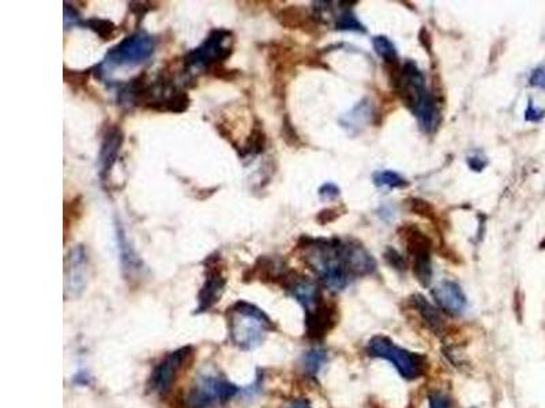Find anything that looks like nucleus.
Returning a JSON list of instances; mask_svg holds the SVG:
<instances>
[{"mask_svg":"<svg viewBox=\"0 0 545 408\" xmlns=\"http://www.w3.org/2000/svg\"><path fill=\"white\" fill-rule=\"evenodd\" d=\"M297 248L301 250L306 264L317 273L327 290L336 293L349 285L352 275L345 259V241L303 236Z\"/></svg>","mask_w":545,"mask_h":408,"instance_id":"f257e3e1","label":"nucleus"},{"mask_svg":"<svg viewBox=\"0 0 545 408\" xmlns=\"http://www.w3.org/2000/svg\"><path fill=\"white\" fill-rule=\"evenodd\" d=\"M228 311L229 336L232 343L243 351L259 347L274 329L270 318L254 304L237 301Z\"/></svg>","mask_w":545,"mask_h":408,"instance_id":"f03ea898","label":"nucleus"},{"mask_svg":"<svg viewBox=\"0 0 545 408\" xmlns=\"http://www.w3.org/2000/svg\"><path fill=\"white\" fill-rule=\"evenodd\" d=\"M156 46V37L143 30H138L112 46L104 56L103 62L94 69L91 68V71L97 78L103 79L107 72L114 68L138 67L153 56Z\"/></svg>","mask_w":545,"mask_h":408,"instance_id":"7ed1b4c3","label":"nucleus"},{"mask_svg":"<svg viewBox=\"0 0 545 408\" xmlns=\"http://www.w3.org/2000/svg\"><path fill=\"white\" fill-rule=\"evenodd\" d=\"M233 53V33L228 29H213L204 41L184 56V74H209L217 66L225 64Z\"/></svg>","mask_w":545,"mask_h":408,"instance_id":"20e7f679","label":"nucleus"},{"mask_svg":"<svg viewBox=\"0 0 545 408\" xmlns=\"http://www.w3.org/2000/svg\"><path fill=\"white\" fill-rule=\"evenodd\" d=\"M367 351L374 358L386 360L405 380H416L427 370V360L421 354L412 353L393 343L386 336H374L367 346Z\"/></svg>","mask_w":545,"mask_h":408,"instance_id":"39448f33","label":"nucleus"},{"mask_svg":"<svg viewBox=\"0 0 545 408\" xmlns=\"http://www.w3.org/2000/svg\"><path fill=\"white\" fill-rule=\"evenodd\" d=\"M240 393V388L217 374H204L198 379L188 395L191 408H210L225 403Z\"/></svg>","mask_w":545,"mask_h":408,"instance_id":"423d86ee","label":"nucleus"},{"mask_svg":"<svg viewBox=\"0 0 545 408\" xmlns=\"http://www.w3.org/2000/svg\"><path fill=\"white\" fill-rule=\"evenodd\" d=\"M192 355L194 351L190 346L168 354L152 373L149 384L150 389L159 396L166 395L179 379V374L184 370V367L191 362Z\"/></svg>","mask_w":545,"mask_h":408,"instance_id":"0eeeda50","label":"nucleus"},{"mask_svg":"<svg viewBox=\"0 0 545 408\" xmlns=\"http://www.w3.org/2000/svg\"><path fill=\"white\" fill-rule=\"evenodd\" d=\"M206 278L204 285L198 293V306L197 313H204L210 311L224 294L227 279L223 273V263L218 252L207 256L204 261Z\"/></svg>","mask_w":545,"mask_h":408,"instance_id":"6e6552de","label":"nucleus"},{"mask_svg":"<svg viewBox=\"0 0 545 408\" xmlns=\"http://www.w3.org/2000/svg\"><path fill=\"white\" fill-rule=\"evenodd\" d=\"M91 260L85 245L70 250L65 257V297L78 298L86 289Z\"/></svg>","mask_w":545,"mask_h":408,"instance_id":"1a4fd4ad","label":"nucleus"},{"mask_svg":"<svg viewBox=\"0 0 545 408\" xmlns=\"http://www.w3.org/2000/svg\"><path fill=\"white\" fill-rule=\"evenodd\" d=\"M114 236H116V244L119 252V261L122 273L126 280L136 283L145 276L146 266L136 253L133 244L130 243L126 229L123 226L122 221L114 217Z\"/></svg>","mask_w":545,"mask_h":408,"instance_id":"9d476101","label":"nucleus"},{"mask_svg":"<svg viewBox=\"0 0 545 408\" xmlns=\"http://www.w3.org/2000/svg\"><path fill=\"white\" fill-rule=\"evenodd\" d=\"M281 285L304 308L306 312L315 309L324 301L318 285L306 276H300L295 271H287Z\"/></svg>","mask_w":545,"mask_h":408,"instance_id":"9b49d317","label":"nucleus"},{"mask_svg":"<svg viewBox=\"0 0 545 408\" xmlns=\"http://www.w3.org/2000/svg\"><path fill=\"white\" fill-rule=\"evenodd\" d=\"M123 142H124V135L122 128L116 124L108 125V128L103 134L100 154H98V166H100L98 177L103 185L110 182V175L117 162Z\"/></svg>","mask_w":545,"mask_h":408,"instance_id":"f8f14e48","label":"nucleus"},{"mask_svg":"<svg viewBox=\"0 0 545 408\" xmlns=\"http://www.w3.org/2000/svg\"><path fill=\"white\" fill-rule=\"evenodd\" d=\"M432 297L445 313L450 316H461L466 311L468 298L458 283L453 280H442L432 289Z\"/></svg>","mask_w":545,"mask_h":408,"instance_id":"ddd939ff","label":"nucleus"},{"mask_svg":"<svg viewBox=\"0 0 545 408\" xmlns=\"http://www.w3.org/2000/svg\"><path fill=\"white\" fill-rule=\"evenodd\" d=\"M336 320L337 309L324 301L315 309L306 312V328L308 338L315 340L324 338L326 334L330 332V329L334 327Z\"/></svg>","mask_w":545,"mask_h":408,"instance_id":"4468645a","label":"nucleus"},{"mask_svg":"<svg viewBox=\"0 0 545 408\" xmlns=\"http://www.w3.org/2000/svg\"><path fill=\"white\" fill-rule=\"evenodd\" d=\"M275 18L281 26L294 30H303L313 33L318 29V21L315 14H311L301 6H287L275 13Z\"/></svg>","mask_w":545,"mask_h":408,"instance_id":"2eb2a0df","label":"nucleus"},{"mask_svg":"<svg viewBox=\"0 0 545 408\" xmlns=\"http://www.w3.org/2000/svg\"><path fill=\"white\" fill-rule=\"evenodd\" d=\"M345 259L352 278L365 276L376 270L375 259L359 243L345 241Z\"/></svg>","mask_w":545,"mask_h":408,"instance_id":"dca6fc26","label":"nucleus"},{"mask_svg":"<svg viewBox=\"0 0 545 408\" xmlns=\"http://www.w3.org/2000/svg\"><path fill=\"white\" fill-rule=\"evenodd\" d=\"M398 236L404 243L409 256H412V259L424 256V254H431V238L416 225H412V224L402 225L398 229Z\"/></svg>","mask_w":545,"mask_h":408,"instance_id":"f3484780","label":"nucleus"},{"mask_svg":"<svg viewBox=\"0 0 545 408\" xmlns=\"http://www.w3.org/2000/svg\"><path fill=\"white\" fill-rule=\"evenodd\" d=\"M412 112L416 116L419 125L424 132L432 134L436 131L440 120V112L438 108V100L431 91H427L421 97Z\"/></svg>","mask_w":545,"mask_h":408,"instance_id":"a211bd4d","label":"nucleus"},{"mask_svg":"<svg viewBox=\"0 0 545 408\" xmlns=\"http://www.w3.org/2000/svg\"><path fill=\"white\" fill-rule=\"evenodd\" d=\"M374 118L372 104L368 98H364L357 102L348 114H343L340 118V124L352 135L362 132L364 128Z\"/></svg>","mask_w":545,"mask_h":408,"instance_id":"6ab92c4d","label":"nucleus"},{"mask_svg":"<svg viewBox=\"0 0 545 408\" xmlns=\"http://www.w3.org/2000/svg\"><path fill=\"white\" fill-rule=\"evenodd\" d=\"M410 302L432 332L440 335L445 331V328H446L445 318L439 312V309L436 306H433L430 301H427L426 297H423L421 294L412 295Z\"/></svg>","mask_w":545,"mask_h":408,"instance_id":"aec40b11","label":"nucleus"},{"mask_svg":"<svg viewBox=\"0 0 545 408\" xmlns=\"http://www.w3.org/2000/svg\"><path fill=\"white\" fill-rule=\"evenodd\" d=\"M266 144H268V136L263 130V124L261 120L255 118L250 135L247 137L246 143L239 149V156L242 159L249 158V157L254 158L266 150Z\"/></svg>","mask_w":545,"mask_h":408,"instance_id":"412c9836","label":"nucleus"},{"mask_svg":"<svg viewBox=\"0 0 545 408\" xmlns=\"http://www.w3.org/2000/svg\"><path fill=\"white\" fill-rule=\"evenodd\" d=\"M372 46L376 55L383 60L385 67H397L400 66V59L397 53V48L386 36H375L372 37Z\"/></svg>","mask_w":545,"mask_h":408,"instance_id":"4be33fe9","label":"nucleus"},{"mask_svg":"<svg viewBox=\"0 0 545 408\" xmlns=\"http://www.w3.org/2000/svg\"><path fill=\"white\" fill-rule=\"evenodd\" d=\"M84 215V199L81 195L65 202V241L71 234L72 226L81 221Z\"/></svg>","mask_w":545,"mask_h":408,"instance_id":"5701e85b","label":"nucleus"},{"mask_svg":"<svg viewBox=\"0 0 545 408\" xmlns=\"http://www.w3.org/2000/svg\"><path fill=\"white\" fill-rule=\"evenodd\" d=\"M81 26L85 29H89L93 33H96L103 41L114 40V37L117 36V26L110 20L93 17L89 20H84Z\"/></svg>","mask_w":545,"mask_h":408,"instance_id":"b1692460","label":"nucleus"},{"mask_svg":"<svg viewBox=\"0 0 545 408\" xmlns=\"http://www.w3.org/2000/svg\"><path fill=\"white\" fill-rule=\"evenodd\" d=\"M327 361V353L323 350V348H311L310 351H307L304 355H303V360H301V365H303V369L304 372L311 376V377H315L320 372V369L323 367V365Z\"/></svg>","mask_w":545,"mask_h":408,"instance_id":"393cba45","label":"nucleus"},{"mask_svg":"<svg viewBox=\"0 0 545 408\" xmlns=\"http://www.w3.org/2000/svg\"><path fill=\"white\" fill-rule=\"evenodd\" d=\"M372 182L378 188L398 189L408 186V182L398 173L393 170H379L372 175Z\"/></svg>","mask_w":545,"mask_h":408,"instance_id":"a878e982","label":"nucleus"},{"mask_svg":"<svg viewBox=\"0 0 545 408\" xmlns=\"http://www.w3.org/2000/svg\"><path fill=\"white\" fill-rule=\"evenodd\" d=\"M407 205H408V210L412 214H416L421 218L430 219L432 222L438 221V212L430 202L420 199V198H410L407 200Z\"/></svg>","mask_w":545,"mask_h":408,"instance_id":"bb28decb","label":"nucleus"},{"mask_svg":"<svg viewBox=\"0 0 545 408\" xmlns=\"http://www.w3.org/2000/svg\"><path fill=\"white\" fill-rule=\"evenodd\" d=\"M91 72V69L75 71V69L65 68V82L67 83L71 90H85L88 88Z\"/></svg>","mask_w":545,"mask_h":408,"instance_id":"cd10ccee","label":"nucleus"},{"mask_svg":"<svg viewBox=\"0 0 545 408\" xmlns=\"http://www.w3.org/2000/svg\"><path fill=\"white\" fill-rule=\"evenodd\" d=\"M336 29L348 30V32H359V33L367 32L365 26L357 20V17L350 10H343L337 17Z\"/></svg>","mask_w":545,"mask_h":408,"instance_id":"c85d7f7f","label":"nucleus"},{"mask_svg":"<svg viewBox=\"0 0 545 408\" xmlns=\"http://www.w3.org/2000/svg\"><path fill=\"white\" fill-rule=\"evenodd\" d=\"M281 134H282L284 142L288 146H291V147H298V146L303 144L300 136H298L297 131H296L295 125H294V123H292V120H291V117L288 114H285L284 118H282V131H281Z\"/></svg>","mask_w":545,"mask_h":408,"instance_id":"c756f323","label":"nucleus"},{"mask_svg":"<svg viewBox=\"0 0 545 408\" xmlns=\"http://www.w3.org/2000/svg\"><path fill=\"white\" fill-rule=\"evenodd\" d=\"M383 257L386 259L387 264L391 266L397 271H404V270L408 268V261L405 260V257L402 254H400L397 250L391 248V247L387 248Z\"/></svg>","mask_w":545,"mask_h":408,"instance_id":"7c9ffc66","label":"nucleus"},{"mask_svg":"<svg viewBox=\"0 0 545 408\" xmlns=\"http://www.w3.org/2000/svg\"><path fill=\"white\" fill-rule=\"evenodd\" d=\"M152 4L153 3H150V1H131L130 3V11L136 17V27L139 26V23L142 22L145 15L152 10Z\"/></svg>","mask_w":545,"mask_h":408,"instance_id":"2f4dec72","label":"nucleus"},{"mask_svg":"<svg viewBox=\"0 0 545 408\" xmlns=\"http://www.w3.org/2000/svg\"><path fill=\"white\" fill-rule=\"evenodd\" d=\"M342 214H343L342 212V207L324 208V210H322L320 212H318L317 221H318L320 225H327V224H331V222L337 221Z\"/></svg>","mask_w":545,"mask_h":408,"instance_id":"473e14b6","label":"nucleus"},{"mask_svg":"<svg viewBox=\"0 0 545 408\" xmlns=\"http://www.w3.org/2000/svg\"><path fill=\"white\" fill-rule=\"evenodd\" d=\"M319 198L324 202L336 200L341 195L340 188L334 182H326L319 188Z\"/></svg>","mask_w":545,"mask_h":408,"instance_id":"72a5a7b5","label":"nucleus"},{"mask_svg":"<svg viewBox=\"0 0 545 408\" xmlns=\"http://www.w3.org/2000/svg\"><path fill=\"white\" fill-rule=\"evenodd\" d=\"M82 18L75 7L70 3H65V29H71L72 26H81Z\"/></svg>","mask_w":545,"mask_h":408,"instance_id":"f704fd0d","label":"nucleus"},{"mask_svg":"<svg viewBox=\"0 0 545 408\" xmlns=\"http://www.w3.org/2000/svg\"><path fill=\"white\" fill-rule=\"evenodd\" d=\"M209 74L211 76H214L216 79L235 81L239 76V69H229V68L225 67V64H221V66L213 68Z\"/></svg>","mask_w":545,"mask_h":408,"instance_id":"c9c22d12","label":"nucleus"},{"mask_svg":"<svg viewBox=\"0 0 545 408\" xmlns=\"http://www.w3.org/2000/svg\"><path fill=\"white\" fill-rule=\"evenodd\" d=\"M545 117V109H540V108H536L533 101L529 100V105L525 111V120L526 121H530V123H539Z\"/></svg>","mask_w":545,"mask_h":408,"instance_id":"e433bc0d","label":"nucleus"},{"mask_svg":"<svg viewBox=\"0 0 545 408\" xmlns=\"http://www.w3.org/2000/svg\"><path fill=\"white\" fill-rule=\"evenodd\" d=\"M529 83L533 88L545 90V67L533 69L530 74V78H529Z\"/></svg>","mask_w":545,"mask_h":408,"instance_id":"4c0bfd02","label":"nucleus"},{"mask_svg":"<svg viewBox=\"0 0 545 408\" xmlns=\"http://www.w3.org/2000/svg\"><path fill=\"white\" fill-rule=\"evenodd\" d=\"M430 408H452L447 396L440 392H435L430 396Z\"/></svg>","mask_w":545,"mask_h":408,"instance_id":"58836bf2","label":"nucleus"},{"mask_svg":"<svg viewBox=\"0 0 545 408\" xmlns=\"http://www.w3.org/2000/svg\"><path fill=\"white\" fill-rule=\"evenodd\" d=\"M468 166L475 170V172H481L485 169V166L488 165V159L484 158V157H480V156H472V157H468Z\"/></svg>","mask_w":545,"mask_h":408,"instance_id":"ea45409f","label":"nucleus"},{"mask_svg":"<svg viewBox=\"0 0 545 408\" xmlns=\"http://www.w3.org/2000/svg\"><path fill=\"white\" fill-rule=\"evenodd\" d=\"M419 41L423 46V48L431 53L432 52V37L431 33L427 30V27H421L419 32Z\"/></svg>","mask_w":545,"mask_h":408,"instance_id":"a19ab883","label":"nucleus"},{"mask_svg":"<svg viewBox=\"0 0 545 408\" xmlns=\"http://www.w3.org/2000/svg\"><path fill=\"white\" fill-rule=\"evenodd\" d=\"M288 408H313L311 407V404H310V402L308 400H306V399H297V400H295L291 406Z\"/></svg>","mask_w":545,"mask_h":408,"instance_id":"79ce46f5","label":"nucleus"},{"mask_svg":"<svg viewBox=\"0 0 545 408\" xmlns=\"http://www.w3.org/2000/svg\"><path fill=\"white\" fill-rule=\"evenodd\" d=\"M75 383L82 384V386H86V384H89V376L86 377L85 373H79V374L75 377Z\"/></svg>","mask_w":545,"mask_h":408,"instance_id":"37998d69","label":"nucleus"}]
</instances>
